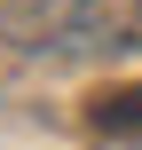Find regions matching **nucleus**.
<instances>
[{"label": "nucleus", "mask_w": 142, "mask_h": 150, "mask_svg": "<svg viewBox=\"0 0 142 150\" xmlns=\"http://www.w3.org/2000/svg\"><path fill=\"white\" fill-rule=\"evenodd\" d=\"M16 32H24L32 47H63V55L142 47V0H40Z\"/></svg>", "instance_id": "obj_1"}, {"label": "nucleus", "mask_w": 142, "mask_h": 150, "mask_svg": "<svg viewBox=\"0 0 142 150\" xmlns=\"http://www.w3.org/2000/svg\"><path fill=\"white\" fill-rule=\"evenodd\" d=\"M95 127H103V134H142V87L134 95H103V103H95Z\"/></svg>", "instance_id": "obj_2"}]
</instances>
